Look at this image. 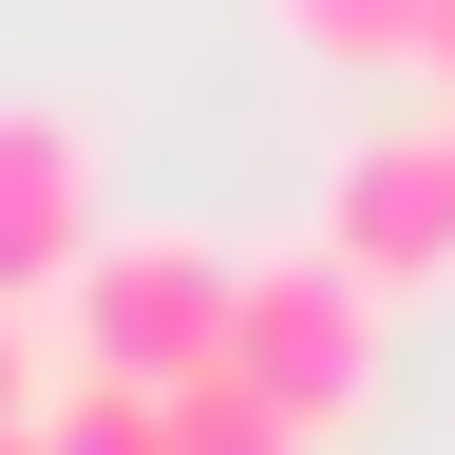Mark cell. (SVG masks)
I'll return each instance as SVG.
<instances>
[{
	"instance_id": "ba28073f",
	"label": "cell",
	"mask_w": 455,
	"mask_h": 455,
	"mask_svg": "<svg viewBox=\"0 0 455 455\" xmlns=\"http://www.w3.org/2000/svg\"><path fill=\"white\" fill-rule=\"evenodd\" d=\"M0 436H20V341H0Z\"/></svg>"
},
{
	"instance_id": "3957f363",
	"label": "cell",
	"mask_w": 455,
	"mask_h": 455,
	"mask_svg": "<svg viewBox=\"0 0 455 455\" xmlns=\"http://www.w3.org/2000/svg\"><path fill=\"white\" fill-rule=\"evenodd\" d=\"M323 266L361 284V304L455 284V114H398V133L341 152V190H323Z\"/></svg>"
},
{
	"instance_id": "277c9868",
	"label": "cell",
	"mask_w": 455,
	"mask_h": 455,
	"mask_svg": "<svg viewBox=\"0 0 455 455\" xmlns=\"http://www.w3.org/2000/svg\"><path fill=\"white\" fill-rule=\"evenodd\" d=\"M76 247H95V133L76 114H0V323L57 304Z\"/></svg>"
},
{
	"instance_id": "9c48e42d",
	"label": "cell",
	"mask_w": 455,
	"mask_h": 455,
	"mask_svg": "<svg viewBox=\"0 0 455 455\" xmlns=\"http://www.w3.org/2000/svg\"><path fill=\"white\" fill-rule=\"evenodd\" d=\"M418 57H436V76H455V0H436V38H418Z\"/></svg>"
},
{
	"instance_id": "6da1fadb",
	"label": "cell",
	"mask_w": 455,
	"mask_h": 455,
	"mask_svg": "<svg viewBox=\"0 0 455 455\" xmlns=\"http://www.w3.org/2000/svg\"><path fill=\"white\" fill-rule=\"evenodd\" d=\"M209 379H247L284 436H341L379 398V304L341 284L323 247H284V266H228V341H209Z\"/></svg>"
},
{
	"instance_id": "7a4b0ae2",
	"label": "cell",
	"mask_w": 455,
	"mask_h": 455,
	"mask_svg": "<svg viewBox=\"0 0 455 455\" xmlns=\"http://www.w3.org/2000/svg\"><path fill=\"white\" fill-rule=\"evenodd\" d=\"M57 323H76V379L171 398V379H209V341H228V247L209 228H95L76 284H57Z\"/></svg>"
},
{
	"instance_id": "52a82bcc",
	"label": "cell",
	"mask_w": 455,
	"mask_h": 455,
	"mask_svg": "<svg viewBox=\"0 0 455 455\" xmlns=\"http://www.w3.org/2000/svg\"><path fill=\"white\" fill-rule=\"evenodd\" d=\"M38 455H152V398H133V379H76V398L38 418Z\"/></svg>"
},
{
	"instance_id": "5b68a950",
	"label": "cell",
	"mask_w": 455,
	"mask_h": 455,
	"mask_svg": "<svg viewBox=\"0 0 455 455\" xmlns=\"http://www.w3.org/2000/svg\"><path fill=\"white\" fill-rule=\"evenodd\" d=\"M152 455H304V436H284L247 379H171V398H152Z\"/></svg>"
},
{
	"instance_id": "8992f818",
	"label": "cell",
	"mask_w": 455,
	"mask_h": 455,
	"mask_svg": "<svg viewBox=\"0 0 455 455\" xmlns=\"http://www.w3.org/2000/svg\"><path fill=\"white\" fill-rule=\"evenodd\" d=\"M284 38L341 57V76H379V57H418V38H436V0H284Z\"/></svg>"
}]
</instances>
